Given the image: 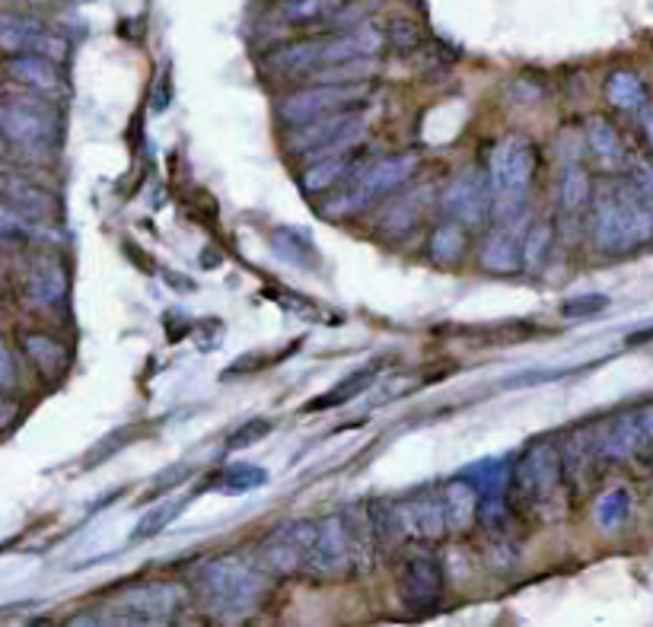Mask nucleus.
<instances>
[{
    "mask_svg": "<svg viewBox=\"0 0 653 627\" xmlns=\"http://www.w3.org/2000/svg\"><path fill=\"white\" fill-rule=\"evenodd\" d=\"M315 529H319V523L313 519H291L274 532H268L262 548H259V560L265 564L268 574L278 579L307 577Z\"/></svg>",
    "mask_w": 653,
    "mask_h": 627,
    "instance_id": "obj_11",
    "label": "nucleus"
},
{
    "mask_svg": "<svg viewBox=\"0 0 653 627\" xmlns=\"http://www.w3.org/2000/svg\"><path fill=\"white\" fill-rule=\"evenodd\" d=\"M443 589H446V577H443L440 557L431 552L405 555L402 570H399V599L412 615L434 611L436 605L443 603Z\"/></svg>",
    "mask_w": 653,
    "mask_h": 627,
    "instance_id": "obj_14",
    "label": "nucleus"
},
{
    "mask_svg": "<svg viewBox=\"0 0 653 627\" xmlns=\"http://www.w3.org/2000/svg\"><path fill=\"white\" fill-rule=\"evenodd\" d=\"M443 500V513H446V526L450 532H469L472 526H479V507H482V491L479 484H472L469 478H456L440 491Z\"/></svg>",
    "mask_w": 653,
    "mask_h": 627,
    "instance_id": "obj_23",
    "label": "nucleus"
},
{
    "mask_svg": "<svg viewBox=\"0 0 653 627\" xmlns=\"http://www.w3.org/2000/svg\"><path fill=\"white\" fill-rule=\"evenodd\" d=\"M185 593L175 583H141L119 593L99 611L97 625H175Z\"/></svg>",
    "mask_w": 653,
    "mask_h": 627,
    "instance_id": "obj_9",
    "label": "nucleus"
},
{
    "mask_svg": "<svg viewBox=\"0 0 653 627\" xmlns=\"http://www.w3.org/2000/svg\"><path fill=\"white\" fill-rule=\"evenodd\" d=\"M434 204V189L431 185H412L409 189H399V192L386 198V208L380 211V223L376 230L386 236V240H405L412 236L414 230L428 220V211Z\"/></svg>",
    "mask_w": 653,
    "mask_h": 627,
    "instance_id": "obj_17",
    "label": "nucleus"
},
{
    "mask_svg": "<svg viewBox=\"0 0 653 627\" xmlns=\"http://www.w3.org/2000/svg\"><path fill=\"white\" fill-rule=\"evenodd\" d=\"M552 249H555V220H533L523 236V271H533V274L542 271Z\"/></svg>",
    "mask_w": 653,
    "mask_h": 627,
    "instance_id": "obj_31",
    "label": "nucleus"
},
{
    "mask_svg": "<svg viewBox=\"0 0 653 627\" xmlns=\"http://www.w3.org/2000/svg\"><path fill=\"white\" fill-rule=\"evenodd\" d=\"M271 421H265V417H252V421H245V424H240L233 434H230V439H227V449H245V446H252V443H259L262 436L271 434Z\"/></svg>",
    "mask_w": 653,
    "mask_h": 627,
    "instance_id": "obj_38",
    "label": "nucleus"
},
{
    "mask_svg": "<svg viewBox=\"0 0 653 627\" xmlns=\"http://www.w3.org/2000/svg\"><path fill=\"white\" fill-rule=\"evenodd\" d=\"M179 513V504H163V507L150 509L141 516V523H138V529H134V542H144V538H153V535H160V532L170 526V519Z\"/></svg>",
    "mask_w": 653,
    "mask_h": 627,
    "instance_id": "obj_36",
    "label": "nucleus"
},
{
    "mask_svg": "<svg viewBox=\"0 0 653 627\" xmlns=\"http://www.w3.org/2000/svg\"><path fill=\"white\" fill-rule=\"evenodd\" d=\"M603 310H609V296L603 293H586V296H574L561 306V315L564 318H593Z\"/></svg>",
    "mask_w": 653,
    "mask_h": 627,
    "instance_id": "obj_37",
    "label": "nucleus"
},
{
    "mask_svg": "<svg viewBox=\"0 0 653 627\" xmlns=\"http://www.w3.org/2000/svg\"><path fill=\"white\" fill-rule=\"evenodd\" d=\"M593 519H596V526L603 532L622 529L631 519L629 487H612V491H605L603 497L596 500V507H593Z\"/></svg>",
    "mask_w": 653,
    "mask_h": 627,
    "instance_id": "obj_33",
    "label": "nucleus"
},
{
    "mask_svg": "<svg viewBox=\"0 0 653 627\" xmlns=\"http://www.w3.org/2000/svg\"><path fill=\"white\" fill-rule=\"evenodd\" d=\"M23 296L32 306L54 310L68 300V271L51 255H36L23 274Z\"/></svg>",
    "mask_w": 653,
    "mask_h": 627,
    "instance_id": "obj_21",
    "label": "nucleus"
},
{
    "mask_svg": "<svg viewBox=\"0 0 653 627\" xmlns=\"http://www.w3.org/2000/svg\"><path fill=\"white\" fill-rule=\"evenodd\" d=\"M71 3H87V0H71Z\"/></svg>",
    "mask_w": 653,
    "mask_h": 627,
    "instance_id": "obj_46",
    "label": "nucleus"
},
{
    "mask_svg": "<svg viewBox=\"0 0 653 627\" xmlns=\"http://www.w3.org/2000/svg\"><path fill=\"white\" fill-rule=\"evenodd\" d=\"M3 141H7V138H3V131H0V146H3Z\"/></svg>",
    "mask_w": 653,
    "mask_h": 627,
    "instance_id": "obj_45",
    "label": "nucleus"
},
{
    "mask_svg": "<svg viewBox=\"0 0 653 627\" xmlns=\"http://www.w3.org/2000/svg\"><path fill=\"white\" fill-rule=\"evenodd\" d=\"M358 574L354 564V552L348 542V529H344V516H325L319 519L315 529L313 552H310V564H307V577L322 579V583H339Z\"/></svg>",
    "mask_w": 653,
    "mask_h": 627,
    "instance_id": "obj_13",
    "label": "nucleus"
},
{
    "mask_svg": "<svg viewBox=\"0 0 653 627\" xmlns=\"http://www.w3.org/2000/svg\"><path fill=\"white\" fill-rule=\"evenodd\" d=\"M0 90H3V87H0Z\"/></svg>",
    "mask_w": 653,
    "mask_h": 627,
    "instance_id": "obj_47",
    "label": "nucleus"
},
{
    "mask_svg": "<svg viewBox=\"0 0 653 627\" xmlns=\"http://www.w3.org/2000/svg\"><path fill=\"white\" fill-rule=\"evenodd\" d=\"M23 347L26 354H29V361L39 366L42 376H49V380L64 376L71 357H68V347L61 341H54L51 335H42V332H26Z\"/></svg>",
    "mask_w": 653,
    "mask_h": 627,
    "instance_id": "obj_29",
    "label": "nucleus"
},
{
    "mask_svg": "<svg viewBox=\"0 0 653 627\" xmlns=\"http://www.w3.org/2000/svg\"><path fill=\"white\" fill-rule=\"evenodd\" d=\"M605 99L619 112H641L647 105V83L634 71H612L605 80Z\"/></svg>",
    "mask_w": 653,
    "mask_h": 627,
    "instance_id": "obj_30",
    "label": "nucleus"
},
{
    "mask_svg": "<svg viewBox=\"0 0 653 627\" xmlns=\"http://www.w3.org/2000/svg\"><path fill=\"white\" fill-rule=\"evenodd\" d=\"M653 338V328H647V332H637V335H631V344H644V341Z\"/></svg>",
    "mask_w": 653,
    "mask_h": 627,
    "instance_id": "obj_43",
    "label": "nucleus"
},
{
    "mask_svg": "<svg viewBox=\"0 0 653 627\" xmlns=\"http://www.w3.org/2000/svg\"><path fill=\"white\" fill-rule=\"evenodd\" d=\"M189 465H172L170 472H163L157 482H153V487H147V500H157V497H163L167 491H172V487H179V484L189 478Z\"/></svg>",
    "mask_w": 653,
    "mask_h": 627,
    "instance_id": "obj_40",
    "label": "nucleus"
},
{
    "mask_svg": "<svg viewBox=\"0 0 653 627\" xmlns=\"http://www.w3.org/2000/svg\"><path fill=\"white\" fill-rule=\"evenodd\" d=\"M383 363L386 361H370L363 363V366H358L354 373H348L341 383H335V386L329 388L325 395H319L315 402H310V411H322V408H341L344 402H351V398H358L361 392H366V388L373 386V380L380 376V370H383Z\"/></svg>",
    "mask_w": 653,
    "mask_h": 627,
    "instance_id": "obj_28",
    "label": "nucleus"
},
{
    "mask_svg": "<svg viewBox=\"0 0 653 627\" xmlns=\"http://www.w3.org/2000/svg\"><path fill=\"white\" fill-rule=\"evenodd\" d=\"M629 179L634 192L641 194V201L651 208L653 214V160H631Z\"/></svg>",
    "mask_w": 653,
    "mask_h": 627,
    "instance_id": "obj_39",
    "label": "nucleus"
},
{
    "mask_svg": "<svg viewBox=\"0 0 653 627\" xmlns=\"http://www.w3.org/2000/svg\"><path fill=\"white\" fill-rule=\"evenodd\" d=\"M268 482V475L259 468V465H233L220 475L218 491L223 494H245V491H255Z\"/></svg>",
    "mask_w": 653,
    "mask_h": 627,
    "instance_id": "obj_34",
    "label": "nucleus"
},
{
    "mask_svg": "<svg viewBox=\"0 0 653 627\" xmlns=\"http://www.w3.org/2000/svg\"><path fill=\"white\" fill-rule=\"evenodd\" d=\"M539 150L523 134H508L488 153V185H491V220L494 223H520L526 220L533 198Z\"/></svg>",
    "mask_w": 653,
    "mask_h": 627,
    "instance_id": "obj_5",
    "label": "nucleus"
},
{
    "mask_svg": "<svg viewBox=\"0 0 653 627\" xmlns=\"http://www.w3.org/2000/svg\"><path fill=\"white\" fill-rule=\"evenodd\" d=\"M440 214L456 220V223L469 226V230L488 223V220H491V185H488V172H460V175L443 189V194H440Z\"/></svg>",
    "mask_w": 653,
    "mask_h": 627,
    "instance_id": "obj_16",
    "label": "nucleus"
},
{
    "mask_svg": "<svg viewBox=\"0 0 653 627\" xmlns=\"http://www.w3.org/2000/svg\"><path fill=\"white\" fill-rule=\"evenodd\" d=\"M271 249H274L284 262H291V265L297 267H313L315 262H319V252H315L310 233H300V230H291V226L274 230Z\"/></svg>",
    "mask_w": 653,
    "mask_h": 627,
    "instance_id": "obj_32",
    "label": "nucleus"
},
{
    "mask_svg": "<svg viewBox=\"0 0 653 627\" xmlns=\"http://www.w3.org/2000/svg\"><path fill=\"white\" fill-rule=\"evenodd\" d=\"M583 144L590 150V160L603 172H629L631 153L622 131L605 119V115H590L583 124Z\"/></svg>",
    "mask_w": 653,
    "mask_h": 627,
    "instance_id": "obj_20",
    "label": "nucleus"
},
{
    "mask_svg": "<svg viewBox=\"0 0 653 627\" xmlns=\"http://www.w3.org/2000/svg\"><path fill=\"white\" fill-rule=\"evenodd\" d=\"M526 220L520 223H494L479 249V265L488 274H516L523 271V230Z\"/></svg>",
    "mask_w": 653,
    "mask_h": 627,
    "instance_id": "obj_19",
    "label": "nucleus"
},
{
    "mask_svg": "<svg viewBox=\"0 0 653 627\" xmlns=\"http://www.w3.org/2000/svg\"><path fill=\"white\" fill-rule=\"evenodd\" d=\"M593 192H596L593 179H590V172L583 170V163H577V160L564 163L561 179H557V208H561V214L564 218L581 214L583 208H590Z\"/></svg>",
    "mask_w": 653,
    "mask_h": 627,
    "instance_id": "obj_27",
    "label": "nucleus"
},
{
    "mask_svg": "<svg viewBox=\"0 0 653 627\" xmlns=\"http://www.w3.org/2000/svg\"><path fill=\"white\" fill-rule=\"evenodd\" d=\"M0 51L7 54H49L54 61L68 58V39L32 13H0Z\"/></svg>",
    "mask_w": 653,
    "mask_h": 627,
    "instance_id": "obj_15",
    "label": "nucleus"
},
{
    "mask_svg": "<svg viewBox=\"0 0 653 627\" xmlns=\"http://www.w3.org/2000/svg\"><path fill=\"white\" fill-rule=\"evenodd\" d=\"M361 160V146H358V150H341V153H329V156L310 160L303 175H300V189H303V194H310V198L335 192Z\"/></svg>",
    "mask_w": 653,
    "mask_h": 627,
    "instance_id": "obj_22",
    "label": "nucleus"
},
{
    "mask_svg": "<svg viewBox=\"0 0 653 627\" xmlns=\"http://www.w3.org/2000/svg\"><path fill=\"white\" fill-rule=\"evenodd\" d=\"M23 3H29V7H49L51 0H23Z\"/></svg>",
    "mask_w": 653,
    "mask_h": 627,
    "instance_id": "obj_44",
    "label": "nucleus"
},
{
    "mask_svg": "<svg viewBox=\"0 0 653 627\" xmlns=\"http://www.w3.org/2000/svg\"><path fill=\"white\" fill-rule=\"evenodd\" d=\"M637 121H641V134H644V144L653 153V105L647 102L641 112H637Z\"/></svg>",
    "mask_w": 653,
    "mask_h": 627,
    "instance_id": "obj_42",
    "label": "nucleus"
},
{
    "mask_svg": "<svg viewBox=\"0 0 653 627\" xmlns=\"http://www.w3.org/2000/svg\"><path fill=\"white\" fill-rule=\"evenodd\" d=\"M418 170H421V160L412 150L386 153L376 160H361L339 189L322 201L319 211L329 220L358 218L363 211L376 208L380 201L392 198L399 189H405L418 175Z\"/></svg>",
    "mask_w": 653,
    "mask_h": 627,
    "instance_id": "obj_4",
    "label": "nucleus"
},
{
    "mask_svg": "<svg viewBox=\"0 0 653 627\" xmlns=\"http://www.w3.org/2000/svg\"><path fill=\"white\" fill-rule=\"evenodd\" d=\"M36 230H39L36 220L26 218L23 211H17L13 204L0 201V240H26Z\"/></svg>",
    "mask_w": 653,
    "mask_h": 627,
    "instance_id": "obj_35",
    "label": "nucleus"
},
{
    "mask_svg": "<svg viewBox=\"0 0 653 627\" xmlns=\"http://www.w3.org/2000/svg\"><path fill=\"white\" fill-rule=\"evenodd\" d=\"M561 446V468H564V487L571 497H581L590 491L593 478L605 468L600 456V424H577L557 439Z\"/></svg>",
    "mask_w": 653,
    "mask_h": 627,
    "instance_id": "obj_12",
    "label": "nucleus"
},
{
    "mask_svg": "<svg viewBox=\"0 0 653 627\" xmlns=\"http://www.w3.org/2000/svg\"><path fill=\"white\" fill-rule=\"evenodd\" d=\"M586 236H590V245L609 259H622L653 242L651 208L634 192L629 175L593 192Z\"/></svg>",
    "mask_w": 653,
    "mask_h": 627,
    "instance_id": "obj_3",
    "label": "nucleus"
},
{
    "mask_svg": "<svg viewBox=\"0 0 653 627\" xmlns=\"http://www.w3.org/2000/svg\"><path fill=\"white\" fill-rule=\"evenodd\" d=\"M564 487L557 439H535L513 462L508 478V504L520 519H552Z\"/></svg>",
    "mask_w": 653,
    "mask_h": 627,
    "instance_id": "obj_6",
    "label": "nucleus"
},
{
    "mask_svg": "<svg viewBox=\"0 0 653 627\" xmlns=\"http://www.w3.org/2000/svg\"><path fill=\"white\" fill-rule=\"evenodd\" d=\"M0 131L26 156H49L61 138V119L49 99L17 97L0 102Z\"/></svg>",
    "mask_w": 653,
    "mask_h": 627,
    "instance_id": "obj_8",
    "label": "nucleus"
},
{
    "mask_svg": "<svg viewBox=\"0 0 653 627\" xmlns=\"http://www.w3.org/2000/svg\"><path fill=\"white\" fill-rule=\"evenodd\" d=\"M389 36L373 23H358L341 32L329 36H310V39H297L281 49H274L265 58V73L274 80H313L315 73L339 68L358 58H376Z\"/></svg>",
    "mask_w": 653,
    "mask_h": 627,
    "instance_id": "obj_1",
    "label": "nucleus"
},
{
    "mask_svg": "<svg viewBox=\"0 0 653 627\" xmlns=\"http://www.w3.org/2000/svg\"><path fill=\"white\" fill-rule=\"evenodd\" d=\"M366 99V83H315V87H297L293 93L278 102V121L291 131L315 119H325L332 112L361 105Z\"/></svg>",
    "mask_w": 653,
    "mask_h": 627,
    "instance_id": "obj_10",
    "label": "nucleus"
},
{
    "mask_svg": "<svg viewBox=\"0 0 653 627\" xmlns=\"http://www.w3.org/2000/svg\"><path fill=\"white\" fill-rule=\"evenodd\" d=\"M265 564L252 552H227V555L211 557L198 567L194 574V589L204 608L223 618V621H240L252 615L268 593Z\"/></svg>",
    "mask_w": 653,
    "mask_h": 627,
    "instance_id": "obj_2",
    "label": "nucleus"
},
{
    "mask_svg": "<svg viewBox=\"0 0 653 627\" xmlns=\"http://www.w3.org/2000/svg\"><path fill=\"white\" fill-rule=\"evenodd\" d=\"M370 128V112L361 105L332 112L325 119H315L310 124L291 128V141H288V153L300 163H310L329 153H341V150H358L366 138Z\"/></svg>",
    "mask_w": 653,
    "mask_h": 627,
    "instance_id": "obj_7",
    "label": "nucleus"
},
{
    "mask_svg": "<svg viewBox=\"0 0 653 627\" xmlns=\"http://www.w3.org/2000/svg\"><path fill=\"white\" fill-rule=\"evenodd\" d=\"M7 73L17 83H23L32 97H42L49 102L68 97V80L61 73V61H54L49 54H10Z\"/></svg>",
    "mask_w": 653,
    "mask_h": 627,
    "instance_id": "obj_18",
    "label": "nucleus"
},
{
    "mask_svg": "<svg viewBox=\"0 0 653 627\" xmlns=\"http://www.w3.org/2000/svg\"><path fill=\"white\" fill-rule=\"evenodd\" d=\"M0 201L13 204L17 211H23L26 218L32 220L49 218L51 208H54L51 194L42 185H36L32 179H26L23 172L10 170H0Z\"/></svg>",
    "mask_w": 653,
    "mask_h": 627,
    "instance_id": "obj_24",
    "label": "nucleus"
},
{
    "mask_svg": "<svg viewBox=\"0 0 653 627\" xmlns=\"http://www.w3.org/2000/svg\"><path fill=\"white\" fill-rule=\"evenodd\" d=\"M465 249H469V226H462L456 220L443 218L431 230V240H428V259L440 267L460 265L465 259Z\"/></svg>",
    "mask_w": 653,
    "mask_h": 627,
    "instance_id": "obj_26",
    "label": "nucleus"
},
{
    "mask_svg": "<svg viewBox=\"0 0 653 627\" xmlns=\"http://www.w3.org/2000/svg\"><path fill=\"white\" fill-rule=\"evenodd\" d=\"M348 10V0H278L274 13L291 29H315L332 23Z\"/></svg>",
    "mask_w": 653,
    "mask_h": 627,
    "instance_id": "obj_25",
    "label": "nucleus"
},
{
    "mask_svg": "<svg viewBox=\"0 0 653 627\" xmlns=\"http://www.w3.org/2000/svg\"><path fill=\"white\" fill-rule=\"evenodd\" d=\"M13 386H17V363H13L10 347L0 338V392H10Z\"/></svg>",
    "mask_w": 653,
    "mask_h": 627,
    "instance_id": "obj_41",
    "label": "nucleus"
}]
</instances>
